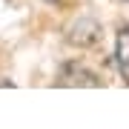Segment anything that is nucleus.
<instances>
[{
	"mask_svg": "<svg viewBox=\"0 0 129 129\" xmlns=\"http://www.w3.org/2000/svg\"><path fill=\"white\" fill-rule=\"evenodd\" d=\"M57 83H63V86H101V80L92 72H86L80 63H66L60 69V80Z\"/></svg>",
	"mask_w": 129,
	"mask_h": 129,
	"instance_id": "obj_1",
	"label": "nucleus"
},
{
	"mask_svg": "<svg viewBox=\"0 0 129 129\" xmlns=\"http://www.w3.org/2000/svg\"><path fill=\"white\" fill-rule=\"evenodd\" d=\"M118 66H120V75L129 83V26H123L118 35Z\"/></svg>",
	"mask_w": 129,
	"mask_h": 129,
	"instance_id": "obj_2",
	"label": "nucleus"
},
{
	"mask_svg": "<svg viewBox=\"0 0 129 129\" xmlns=\"http://www.w3.org/2000/svg\"><path fill=\"white\" fill-rule=\"evenodd\" d=\"M49 3H55V0H49Z\"/></svg>",
	"mask_w": 129,
	"mask_h": 129,
	"instance_id": "obj_3",
	"label": "nucleus"
}]
</instances>
